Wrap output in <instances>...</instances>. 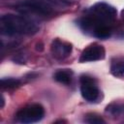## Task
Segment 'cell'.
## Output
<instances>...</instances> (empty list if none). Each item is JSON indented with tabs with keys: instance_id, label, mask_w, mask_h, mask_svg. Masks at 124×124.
I'll list each match as a JSON object with an SVG mask.
<instances>
[{
	"instance_id": "cell-1",
	"label": "cell",
	"mask_w": 124,
	"mask_h": 124,
	"mask_svg": "<svg viewBox=\"0 0 124 124\" xmlns=\"http://www.w3.org/2000/svg\"><path fill=\"white\" fill-rule=\"evenodd\" d=\"M38 25L23 16L12 14L4 15L0 19V30L3 35L14 36L18 34H34L38 31Z\"/></svg>"
},
{
	"instance_id": "cell-2",
	"label": "cell",
	"mask_w": 124,
	"mask_h": 124,
	"mask_svg": "<svg viewBox=\"0 0 124 124\" xmlns=\"http://www.w3.org/2000/svg\"><path fill=\"white\" fill-rule=\"evenodd\" d=\"M45 115V108L40 104H32L20 108L16 118L21 123H34L40 121Z\"/></svg>"
},
{
	"instance_id": "cell-3",
	"label": "cell",
	"mask_w": 124,
	"mask_h": 124,
	"mask_svg": "<svg viewBox=\"0 0 124 124\" xmlns=\"http://www.w3.org/2000/svg\"><path fill=\"white\" fill-rule=\"evenodd\" d=\"M89 14L104 22L109 23L116 18L117 11L113 6L109 4L99 2L90 8Z\"/></svg>"
},
{
	"instance_id": "cell-4",
	"label": "cell",
	"mask_w": 124,
	"mask_h": 124,
	"mask_svg": "<svg viewBox=\"0 0 124 124\" xmlns=\"http://www.w3.org/2000/svg\"><path fill=\"white\" fill-rule=\"evenodd\" d=\"M80 93L84 100L93 103L99 98L100 91L95 79L88 76H81L80 78Z\"/></svg>"
},
{
	"instance_id": "cell-5",
	"label": "cell",
	"mask_w": 124,
	"mask_h": 124,
	"mask_svg": "<svg viewBox=\"0 0 124 124\" xmlns=\"http://www.w3.org/2000/svg\"><path fill=\"white\" fill-rule=\"evenodd\" d=\"M16 9L20 13H33L38 14L41 16H48L51 14V8L45 2L36 1V0H29L25 1L22 4L16 7Z\"/></svg>"
},
{
	"instance_id": "cell-6",
	"label": "cell",
	"mask_w": 124,
	"mask_h": 124,
	"mask_svg": "<svg viewBox=\"0 0 124 124\" xmlns=\"http://www.w3.org/2000/svg\"><path fill=\"white\" fill-rule=\"evenodd\" d=\"M105 55H106L105 47L100 44L94 43L82 50L79 57V62L84 63V62L98 61V60L104 59Z\"/></svg>"
},
{
	"instance_id": "cell-7",
	"label": "cell",
	"mask_w": 124,
	"mask_h": 124,
	"mask_svg": "<svg viewBox=\"0 0 124 124\" xmlns=\"http://www.w3.org/2000/svg\"><path fill=\"white\" fill-rule=\"evenodd\" d=\"M72 45L66 41H62L60 39H54L50 46V51L54 58L56 59H64L68 57L72 52Z\"/></svg>"
},
{
	"instance_id": "cell-8",
	"label": "cell",
	"mask_w": 124,
	"mask_h": 124,
	"mask_svg": "<svg viewBox=\"0 0 124 124\" xmlns=\"http://www.w3.org/2000/svg\"><path fill=\"white\" fill-rule=\"evenodd\" d=\"M110 73L116 78H124V57L118 56L111 60Z\"/></svg>"
},
{
	"instance_id": "cell-9",
	"label": "cell",
	"mask_w": 124,
	"mask_h": 124,
	"mask_svg": "<svg viewBox=\"0 0 124 124\" xmlns=\"http://www.w3.org/2000/svg\"><path fill=\"white\" fill-rule=\"evenodd\" d=\"M53 78L56 81L62 84H70L72 81V78H73V72L68 69L59 70L54 74Z\"/></svg>"
},
{
	"instance_id": "cell-10",
	"label": "cell",
	"mask_w": 124,
	"mask_h": 124,
	"mask_svg": "<svg viewBox=\"0 0 124 124\" xmlns=\"http://www.w3.org/2000/svg\"><path fill=\"white\" fill-rule=\"evenodd\" d=\"M106 112L111 116L124 114V103H111L106 108Z\"/></svg>"
},
{
	"instance_id": "cell-11",
	"label": "cell",
	"mask_w": 124,
	"mask_h": 124,
	"mask_svg": "<svg viewBox=\"0 0 124 124\" xmlns=\"http://www.w3.org/2000/svg\"><path fill=\"white\" fill-rule=\"evenodd\" d=\"M0 85L2 89H13L20 85V80L14 78H2L0 81Z\"/></svg>"
},
{
	"instance_id": "cell-12",
	"label": "cell",
	"mask_w": 124,
	"mask_h": 124,
	"mask_svg": "<svg viewBox=\"0 0 124 124\" xmlns=\"http://www.w3.org/2000/svg\"><path fill=\"white\" fill-rule=\"evenodd\" d=\"M84 120H85V122L90 123V124H101V123H105V120L101 116H99V115H97L95 113H88V114H86Z\"/></svg>"
},
{
	"instance_id": "cell-13",
	"label": "cell",
	"mask_w": 124,
	"mask_h": 124,
	"mask_svg": "<svg viewBox=\"0 0 124 124\" xmlns=\"http://www.w3.org/2000/svg\"><path fill=\"white\" fill-rule=\"evenodd\" d=\"M4 104H5V99L3 96H1V108L4 107Z\"/></svg>"
},
{
	"instance_id": "cell-14",
	"label": "cell",
	"mask_w": 124,
	"mask_h": 124,
	"mask_svg": "<svg viewBox=\"0 0 124 124\" xmlns=\"http://www.w3.org/2000/svg\"><path fill=\"white\" fill-rule=\"evenodd\" d=\"M122 17H123V18H124V10H123V11H122Z\"/></svg>"
}]
</instances>
